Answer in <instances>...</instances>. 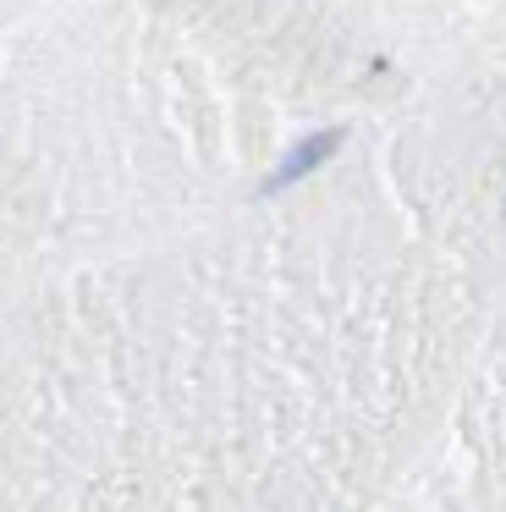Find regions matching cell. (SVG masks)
Returning <instances> with one entry per match:
<instances>
[{"label": "cell", "instance_id": "cell-1", "mask_svg": "<svg viewBox=\"0 0 506 512\" xmlns=\"http://www.w3.org/2000/svg\"><path fill=\"white\" fill-rule=\"evenodd\" d=\"M336 149H341V127H325V133L303 138V144H297L292 155H286L281 166H275L270 177H264V188H259V193H281V188H292V182H303L308 171H319L330 155H336Z\"/></svg>", "mask_w": 506, "mask_h": 512}]
</instances>
